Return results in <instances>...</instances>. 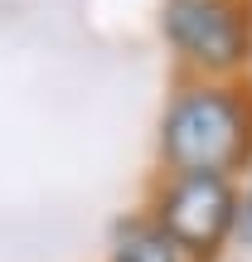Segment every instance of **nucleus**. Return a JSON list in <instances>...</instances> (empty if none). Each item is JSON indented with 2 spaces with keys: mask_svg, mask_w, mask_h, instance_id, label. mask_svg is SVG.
<instances>
[{
  "mask_svg": "<svg viewBox=\"0 0 252 262\" xmlns=\"http://www.w3.org/2000/svg\"><path fill=\"white\" fill-rule=\"evenodd\" d=\"M150 224L185 257H214L238 228V189L228 175H170Z\"/></svg>",
  "mask_w": 252,
  "mask_h": 262,
  "instance_id": "obj_2",
  "label": "nucleus"
},
{
  "mask_svg": "<svg viewBox=\"0 0 252 262\" xmlns=\"http://www.w3.org/2000/svg\"><path fill=\"white\" fill-rule=\"evenodd\" d=\"M160 156L175 175H228L252 156V102L228 83L175 93L160 122Z\"/></svg>",
  "mask_w": 252,
  "mask_h": 262,
  "instance_id": "obj_1",
  "label": "nucleus"
},
{
  "mask_svg": "<svg viewBox=\"0 0 252 262\" xmlns=\"http://www.w3.org/2000/svg\"><path fill=\"white\" fill-rule=\"evenodd\" d=\"M160 29L175 54L204 73H233L252 49L247 0H165Z\"/></svg>",
  "mask_w": 252,
  "mask_h": 262,
  "instance_id": "obj_3",
  "label": "nucleus"
},
{
  "mask_svg": "<svg viewBox=\"0 0 252 262\" xmlns=\"http://www.w3.org/2000/svg\"><path fill=\"white\" fill-rule=\"evenodd\" d=\"M112 262H185V253H179L155 224H136V228H126V233H122Z\"/></svg>",
  "mask_w": 252,
  "mask_h": 262,
  "instance_id": "obj_4",
  "label": "nucleus"
}]
</instances>
